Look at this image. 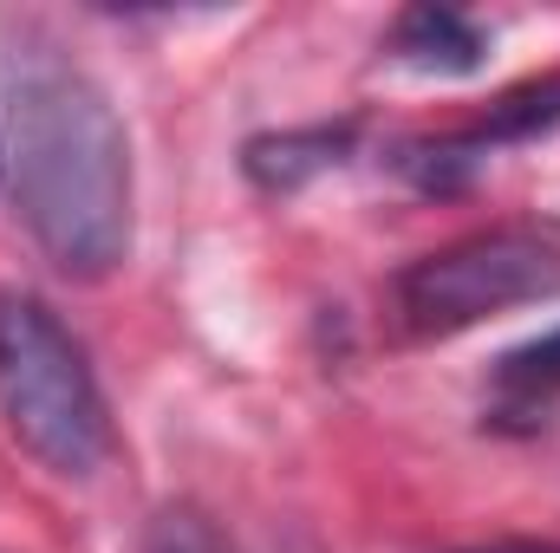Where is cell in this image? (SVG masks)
<instances>
[{
  "label": "cell",
  "instance_id": "cell-1",
  "mask_svg": "<svg viewBox=\"0 0 560 553\" xmlns=\"http://www.w3.org/2000/svg\"><path fill=\"white\" fill-rule=\"evenodd\" d=\"M0 98L13 209L66 280H105L131 255V138L112 92L33 13H0Z\"/></svg>",
  "mask_w": 560,
  "mask_h": 553
},
{
  "label": "cell",
  "instance_id": "cell-2",
  "mask_svg": "<svg viewBox=\"0 0 560 553\" xmlns=\"http://www.w3.org/2000/svg\"><path fill=\"white\" fill-rule=\"evenodd\" d=\"M0 423L39 469L66 482L98 475L112 456V411L85 345L46 299L20 286H0Z\"/></svg>",
  "mask_w": 560,
  "mask_h": 553
},
{
  "label": "cell",
  "instance_id": "cell-3",
  "mask_svg": "<svg viewBox=\"0 0 560 553\" xmlns=\"http://www.w3.org/2000/svg\"><path fill=\"white\" fill-rule=\"evenodd\" d=\"M560 293V222H495L418 255L392 280V306L405 332L443 339L482 326L509 306H535Z\"/></svg>",
  "mask_w": 560,
  "mask_h": 553
},
{
  "label": "cell",
  "instance_id": "cell-4",
  "mask_svg": "<svg viewBox=\"0 0 560 553\" xmlns=\"http://www.w3.org/2000/svg\"><path fill=\"white\" fill-rule=\"evenodd\" d=\"M548 131H560V72L502 92V98H495L476 125H463V131L411 138L398 150V176H411L423 196H456V189H469V176H476L495 150L535 143V138H548Z\"/></svg>",
  "mask_w": 560,
  "mask_h": 553
},
{
  "label": "cell",
  "instance_id": "cell-5",
  "mask_svg": "<svg viewBox=\"0 0 560 553\" xmlns=\"http://www.w3.org/2000/svg\"><path fill=\"white\" fill-rule=\"evenodd\" d=\"M352 150H359V118H339V125H300V131H261V138L242 143V169H248L255 189H268V196H293V189H306L313 176L339 169Z\"/></svg>",
  "mask_w": 560,
  "mask_h": 553
},
{
  "label": "cell",
  "instance_id": "cell-6",
  "mask_svg": "<svg viewBox=\"0 0 560 553\" xmlns=\"http://www.w3.org/2000/svg\"><path fill=\"white\" fill-rule=\"evenodd\" d=\"M482 52H489L482 26H476L469 13H456V7L423 0V7H405V13L392 20V59H405V66H418V72L463 79V72L482 66Z\"/></svg>",
  "mask_w": 560,
  "mask_h": 553
},
{
  "label": "cell",
  "instance_id": "cell-7",
  "mask_svg": "<svg viewBox=\"0 0 560 553\" xmlns=\"http://www.w3.org/2000/svg\"><path fill=\"white\" fill-rule=\"evenodd\" d=\"M560 398V326L495 358V416H535Z\"/></svg>",
  "mask_w": 560,
  "mask_h": 553
},
{
  "label": "cell",
  "instance_id": "cell-8",
  "mask_svg": "<svg viewBox=\"0 0 560 553\" xmlns=\"http://www.w3.org/2000/svg\"><path fill=\"white\" fill-rule=\"evenodd\" d=\"M143 553H242L202 508H189V502H176V508H163L156 521H150V534H143Z\"/></svg>",
  "mask_w": 560,
  "mask_h": 553
},
{
  "label": "cell",
  "instance_id": "cell-9",
  "mask_svg": "<svg viewBox=\"0 0 560 553\" xmlns=\"http://www.w3.org/2000/svg\"><path fill=\"white\" fill-rule=\"evenodd\" d=\"M463 553H560V541H482V548H463Z\"/></svg>",
  "mask_w": 560,
  "mask_h": 553
}]
</instances>
